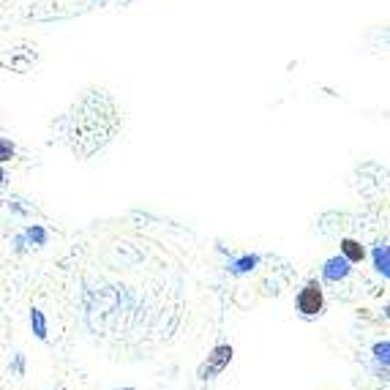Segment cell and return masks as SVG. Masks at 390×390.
Listing matches in <instances>:
<instances>
[{"instance_id": "6da1fadb", "label": "cell", "mask_w": 390, "mask_h": 390, "mask_svg": "<svg viewBox=\"0 0 390 390\" xmlns=\"http://www.w3.org/2000/svg\"><path fill=\"white\" fill-rule=\"evenodd\" d=\"M295 306H298V311H300V317H320L322 314V309H325V292H322V284L317 279L306 281L303 284V289L298 292V298H295Z\"/></svg>"}, {"instance_id": "7a4b0ae2", "label": "cell", "mask_w": 390, "mask_h": 390, "mask_svg": "<svg viewBox=\"0 0 390 390\" xmlns=\"http://www.w3.org/2000/svg\"><path fill=\"white\" fill-rule=\"evenodd\" d=\"M232 355H235V349H232L229 344H216V347L211 349V355L199 363V369H197V380H199V382L216 380L219 374H224V369L232 363Z\"/></svg>"}, {"instance_id": "3957f363", "label": "cell", "mask_w": 390, "mask_h": 390, "mask_svg": "<svg viewBox=\"0 0 390 390\" xmlns=\"http://www.w3.org/2000/svg\"><path fill=\"white\" fill-rule=\"evenodd\" d=\"M352 273V262L344 257V254H338V257H331V260H325V265H322V279L331 281V284H338V281H344L347 276Z\"/></svg>"}, {"instance_id": "277c9868", "label": "cell", "mask_w": 390, "mask_h": 390, "mask_svg": "<svg viewBox=\"0 0 390 390\" xmlns=\"http://www.w3.org/2000/svg\"><path fill=\"white\" fill-rule=\"evenodd\" d=\"M371 262L382 279H390V243H377L371 248Z\"/></svg>"}, {"instance_id": "5b68a950", "label": "cell", "mask_w": 390, "mask_h": 390, "mask_svg": "<svg viewBox=\"0 0 390 390\" xmlns=\"http://www.w3.org/2000/svg\"><path fill=\"white\" fill-rule=\"evenodd\" d=\"M257 265H260V254H243V257H237V260L229 262V273H232V276H246V273H251Z\"/></svg>"}, {"instance_id": "8992f818", "label": "cell", "mask_w": 390, "mask_h": 390, "mask_svg": "<svg viewBox=\"0 0 390 390\" xmlns=\"http://www.w3.org/2000/svg\"><path fill=\"white\" fill-rule=\"evenodd\" d=\"M338 246H341V254H344L352 265H358V262H363V260H366V248H363L355 237H344Z\"/></svg>"}, {"instance_id": "52a82bcc", "label": "cell", "mask_w": 390, "mask_h": 390, "mask_svg": "<svg viewBox=\"0 0 390 390\" xmlns=\"http://www.w3.org/2000/svg\"><path fill=\"white\" fill-rule=\"evenodd\" d=\"M22 235L28 237L30 246H47V240H50V235H47V229H44L41 224H30V226H25Z\"/></svg>"}, {"instance_id": "ba28073f", "label": "cell", "mask_w": 390, "mask_h": 390, "mask_svg": "<svg viewBox=\"0 0 390 390\" xmlns=\"http://www.w3.org/2000/svg\"><path fill=\"white\" fill-rule=\"evenodd\" d=\"M30 328L39 341H47V317L41 309H30Z\"/></svg>"}, {"instance_id": "9c48e42d", "label": "cell", "mask_w": 390, "mask_h": 390, "mask_svg": "<svg viewBox=\"0 0 390 390\" xmlns=\"http://www.w3.org/2000/svg\"><path fill=\"white\" fill-rule=\"evenodd\" d=\"M371 355L382 369H390V341H377L371 347Z\"/></svg>"}, {"instance_id": "30bf717a", "label": "cell", "mask_w": 390, "mask_h": 390, "mask_svg": "<svg viewBox=\"0 0 390 390\" xmlns=\"http://www.w3.org/2000/svg\"><path fill=\"white\" fill-rule=\"evenodd\" d=\"M14 371H17V374L25 371V355H17V360H14Z\"/></svg>"}, {"instance_id": "8fae6325", "label": "cell", "mask_w": 390, "mask_h": 390, "mask_svg": "<svg viewBox=\"0 0 390 390\" xmlns=\"http://www.w3.org/2000/svg\"><path fill=\"white\" fill-rule=\"evenodd\" d=\"M385 317H388V320H390V303H388V306H385Z\"/></svg>"}, {"instance_id": "7c38bea8", "label": "cell", "mask_w": 390, "mask_h": 390, "mask_svg": "<svg viewBox=\"0 0 390 390\" xmlns=\"http://www.w3.org/2000/svg\"><path fill=\"white\" fill-rule=\"evenodd\" d=\"M123 390H134V388H123Z\"/></svg>"}]
</instances>
